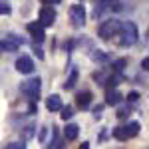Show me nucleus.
<instances>
[{"instance_id": "f257e3e1", "label": "nucleus", "mask_w": 149, "mask_h": 149, "mask_svg": "<svg viewBox=\"0 0 149 149\" xmlns=\"http://www.w3.org/2000/svg\"><path fill=\"white\" fill-rule=\"evenodd\" d=\"M137 24L133 22H121V30H119V44L121 46H133L137 44Z\"/></svg>"}, {"instance_id": "f03ea898", "label": "nucleus", "mask_w": 149, "mask_h": 149, "mask_svg": "<svg viewBox=\"0 0 149 149\" xmlns=\"http://www.w3.org/2000/svg\"><path fill=\"white\" fill-rule=\"evenodd\" d=\"M119 30H121V22L115 20V18H109V20H105V22L100 24V28H97V36H100L102 40H111L113 36L119 34Z\"/></svg>"}, {"instance_id": "7ed1b4c3", "label": "nucleus", "mask_w": 149, "mask_h": 149, "mask_svg": "<svg viewBox=\"0 0 149 149\" xmlns=\"http://www.w3.org/2000/svg\"><path fill=\"white\" fill-rule=\"evenodd\" d=\"M139 131H141V125H139V121H129V123H125V125L117 127L113 131V137L117 139V141H127V139L135 137Z\"/></svg>"}, {"instance_id": "20e7f679", "label": "nucleus", "mask_w": 149, "mask_h": 149, "mask_svg": "<svg viewBox=\"0 0 149 149\" xmlns=\"http://www.w3.org/2000/svg\"><path fill=\"white\" fill-rule=\"evenodd\" d=\"M40 90H42V80L40 78H30V80L24 81L22 92L28 95V100L32 103H36V100L40 97Z\"/></svg>"}, {"instance_id": "39448f33", "label": "nucleus", "mask_w": 149, "mask_h": 149, "mask_svg": "<svg viewBox=\"0 0 149 149\" xmlns=\"http://www.w3.org/2000/svg\"><path fill=\"white\" fill-rule=\"evenodd\" d=\"M70 22L74 24L76 28H81L86 24V8L81 4H74L70 8Z\"/></svg>"}, {"instance_id": "423d86ee", "label": "nucleus", "mask_w": 149, "mask_h": 149, "mask_svg": "<svg viewBox=\"0 0 149 149\" xmlns=\"http://www.w3.org/2000/svg\"><path fill=\"white\" fill-rule=\"evenodd\" d=\"M14 68H16V72H20V74L26 76V74H32V72L36 70V64H34V60H32L30 56H26V54H24V56H20L18 60H16Z\"/></svg>"}, {"instance_id": "0eeeda50", "label": "nucleus", "mask_w": 149, "mask_h": 149, "mask_svg": "<svg viewBox=\"0 0 149 149\" xmlns=\"http://www.w3.org/2000/svg\"><path fill=\"white\" fill-rule=\"evenodd\" d=\"M38 16H40V20H38V22L42 24L44 28H48V26H52V24L56 22V12H54L52 6H42Z\"/></svg>"}, {"instance_id": "6e6552de", "label": "nucleus", "mask_w": 149, "mask_h": 149, "mask_svg": "<svg viewBox=\"0 0 149 149\" xmlns=\"http://www.w3.org/2000/svg\"><path fill=\"white\" fill-rule=\"evenodd\" d=\"M26 30L30 32V36H32V40H34L36 44H40V42H44V26L40 22H30L28 26H26Z\"/></svg>"}, {"instance_id": "1a4fd4ad", "label": "nucleus", "mask_w": 149, "mask_h": 149, "mask_svg": "<svg viewBox=\"0 0 149 149\" xmlns=\"http://www.w3.org/2000/svg\"><path fill=\"white\" fill-rule=\"evenodd\" d=\"M46 107H48V111H52V113H58L62 107H64V103H62V97L60 95H48L46 97Z\"/></svg>"}, {"instance_id": "9d476101", "label": "nucleus", "mask_w": 149, "mask_h": 149, "mask_svg": "<svg viewBox=\"0 0 149 149\" xmlns=\"http://www.w3.org/2000/svg\"><path fill=\"white\" fill-rule=\"evenodd\" d=\"M92 92H80L76 95V105L80 107V109H88L90 107V103H92Z\"/></svg>"}, {"instance_id": "9b49d317", "label": "nucleus", "mask_w": 149, "mask_h": 149, "mask_svg": "<svg viewBox=\"0 0 149 149\" xmlns=\"http://www.w3.org/2000/svg\"><path fill=\"white\" fill-rule=\"evenodd\" d=\"M121 102V93L117 90H105V103L107 105H117Z\"/></svg>"}, {"instance_id": "f8f14e48", "label": "nucleus", "mask_w": 149, "mask_h": 149, "mask_svg": "<svg viewBox=\"0 0 149 149\" xmlns=\"http://www.w3.org/2000/svg\"><path fill=\"white\" fill-rule=\"evenodd\" d=\"M64 135H66V139L74 141V139L80 135V125H76V123H68V125L64 127Z\"/></svg>"}, {"instance_id": "ddd939ff", "label": "nucleus", "mask_w": 149, "mask_h": 149, "mask_svg": "<svg viewBox=\"0 0 149 149\" xmlns=\"http://www.w3.org/2000/svg\"><path fill=\"white\" fill-rule=\"evenodd\" d=\"M93 2L100 6H107L111 10H119V0H93Z\"/></svg>"}, {"instance_id": "4468645a", "label": "nucleus", "mask_w": 149, "mask_h": 149, "mask_svg": "<svg viewBox=\"0 0 149 149\" xmlns=\"http://www.w3.org/2000/svg\"><path fill=\"white\" fill-rule=\"evenodd\" d=\"M78 76H80V74H78V70H72V74H70L68 81L64 84V88H66V90H72V88L78 84Z\"/></svg>"}, {"instance_id": "2eb2a0df", "label": "nucleus", "mask_w": 149, "mask_h": 149, "mask_svg": "<svg viewBox=\"0 0 149 149\" xmlns=\"http://www.w3.org/2000/svg\"><path fill=\"white\" fill-rule=\"evenodd\" d=\"M12 12V6L8 0H0V16H4V14H10Z\"/></svg>"}, {"instance_id": "dca6fc26", "label": "nucleus", "mask_w": 149, "mask_h": 149, "mask_svg": "<svg viewBox=\"0 0 149 149\" xmlns=\"http://www.w3.org/2000/svg\"><path fill=\"white\" fill-rule=\"evenodd\" d=\"M119 76H111V78H109V80L105 81V90H113L115 86H117V84H119Z\"/></svg>"}, {"instance_id": "f3484780", "label": "nucleus", "mask_w": 149, "mask_h": 149, "mask_svg": "<svg viewBox=\"0 0 149 149\" xmlns=\"http://www.w3.org/2000/svg\"><path fill=\"white\" fill-rule=\"evenodd\" d=\"M60 111H62V119H70V117H72V115L76 113V111H74V107H72V105H66V107H62V109H60Z\"/></svg>"}, {"instance_id": "a211bd4d", "label": "nucleus", "mask_w": 149, "mask_h": 149, "mask_svg": "<svg viewBox=\"0 0 149 149\" xmlns=\"http://www.w3.org/2000/svg\"><path fill=\"white\" fill-rule=\"evenodd\" d=\"M4 149H26V143H22V141H14V143H8Z\"/></svg>"}, {"instance_id": "6ab92c4d", "label": "nucleus", "mask_w": 149, "mask_h": 149, "mask_svg": "<svg viewBox=\"0 0 149 149\" xmlns=\"http://www.w3.org/2000/svg\"><path fill=\"white\" fill-rule=\"evenodd\" d=\"M127 102H131V103L139 102V92H129L127 93Z\"/></svg>"}, {"instance_id": "aec40b11", "label": "nucleus", "mask_w": 149, "mask_h": 149, "mask_svg": "<svg viewBox=\"0 0 149 149\" xmlns=\"http://www.w3.org/2000/svg\"><path fill=\"white\" fill-rule=\"evenodd\" d=\"M113 68L117 70V72H119V70H123V68H125V60H117V62L113 64Z\"/></svg>"}, {"instance_id": "412c9836", "label": "nucleus", "mask_w": 149, "mask_h": 149, "mask_svg": "<svg viewBox=\"0 0 149 149\" xmlns=\"http://www.w3.org/2000/svg\"><path fill=\"white\" fill-rule=\"evenodd\" d=\"M42 4H46V6H54V4H60L62 0H40Z\"/></svg>"}, {"instance_id": "4be33fe9", "label": "nucleus", "mask_w": 149, "mask_h": 149, "mask_svg": "<svg viewBox=\"0 0 149 149\" xmlns=\"http://www.w3.org/2000/svg\"><path fill=\"white\" fill-rule=\"evenodd\" d=\"M141 68L145 70V72H149V56L143 58V62H141Z\"/></svg>"}, {"instance_id": "5701e85b", "label": "nucleus", "mask_w": 149, "mask_h": 149, "mask_svg": "<svg viewBox=\"0 0 149 149\" xmlns=\"http://www.w3.org/2000/svg\"><path fill=\"white\" fill-rule=\"evenodd\" d=\"M34 52H36V56H38V58H44V50H42L40 46H34Z\"/></svg>"}, {"instance_id": "b1692460", "label": "nucleus", "mask_w": 149, "mask_h": 149, "mask_svg": "<svg viewBox=\"0 0 149 149\" xmlns=\"http://www.w3.org/2000/svg\"><path fill=\"white\" fill-rule=\"evenodd\" d=\"M32 127H34V125H28V129H24V131H22V133H24V137H26V139H28L30 135H32Z\"/></svg>"}, {"instance_id": "393cba45", "label": "nucleus", "mask_w": 149, "mask_h": 149, "mask_svg": "<svg viewBox=\"0 0 149 149\" xmlns=\"http://www.w3.org/2000/svg\"><path fill=\"white\" fill-rule=\"evenodd\" d=\"M127 113H129V109H119L117 111V117L121 119V117H127Z\"/></svg>"}, {"instance_id": "a878e982", "label": "nucleus", "mask_w": 149, "mask_h": 149, "mask_svg": "<svg viewBox=\"0 0 149 149\" xmlns=\"http://www.w3.org/2000/svg\"><path fill=\"white\" fill-rule=\"evenodd\" d=\"M147 40H149V28H147Z\"/></svg>"}]
</instances>
